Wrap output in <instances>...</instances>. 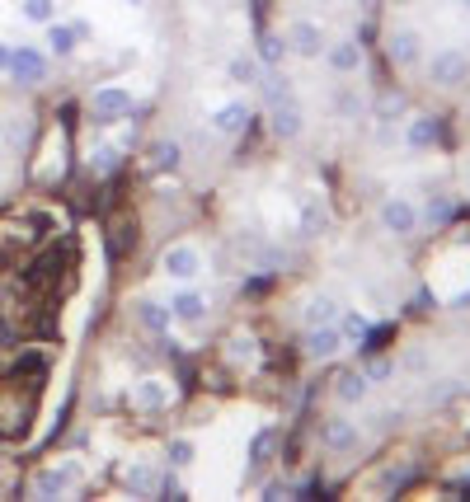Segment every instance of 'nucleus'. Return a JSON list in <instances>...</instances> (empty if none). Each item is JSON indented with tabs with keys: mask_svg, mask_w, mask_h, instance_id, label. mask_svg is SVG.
Returning a JSON list of instances; mask_svg holds the SVG:
<instances>
[{
	"mask_svg": "<svg viewBox=\"0 0 470 502\" xmlns=\"http://www.w3.org/2000/svg\"><path fill=\"white\" fill-rule=\"evenodd\" d=\"M132 404L165 408V404H170V385H165V380H136V385H132Z\"/></svg>",
	"mask_w": 470,
	"mask_h": 502,
	"instance_id": "nucleus-20",
	"label": "nucleus"
},
{
	"mask_svg": "<svg viewBox=\"0 0 470 502\" xmlns=\"http://www.w3.org/2000/svg\"><path fill=\"white\" fill-rule=\"evenodd\" d=\"M424 75L433 90H461L470 80V52L465 47H437L433 57H424Z\"/></svg>",
	"mask_w": 470,
	"mask_h": 502,
	"instance_id": "nucleus-1",
	"label": "nucleus"
},
{
	"mask_svg": "<svg viewBox=\"0 0 470 502\" xmlns=\"http://www.w3.org/2000/svg\"><path fill=\"white\" fill-rule=\"evenodd\" d=\"M193 441H170V465H193Z\"/></svg>",
	"mask_w": 470,
	"mask_h": 502,
	"instance_id": "nucleus-33",
	"label": "nucleus"
},
{
	"mask_svg": "<svg viewBox=\"0 0 470 502\" xmlns=\"http://www.w3.org/2000/svg\"><path fill=\"white\" fill-rule=\"evenodd\" d=\"M47 47H34V43H19L15 52H10V75L19 80L24 90H34V85H43L47 80Z\"/></svg>",
	"mask_w": 470,
	"mask_h": 502,
	"instance_id": "nucleus-5",
	"label": "nucleus"
},
{
	"mask_svg": "<svg viewBox=\"0 0 470 502\" xmlns=\"http://www.w3.org/2000/svg\"><path fill=\"white\" fill-rule=\"evenodd\" d=\"M424 216H428V221H437V226H447V221H456V202H452V198H442V192H437V198H428Z\"/></svg>",
	"mask_w": 470,
	"mask_h": 502,
	"instance_id": "nucleus-26",
	"label": "nucleus"
},
{
	"mask_svg": "<svg viewBox=\"0 0 470 502\" xmlns=\"http://www.w3.org/2000/svg\"><path fill=\"white\" fill-rule=\"evenodd\" d=\"M19 19H24V24H38V29H43V24L57 19V0H19Z\"/></svg>",
	"mask_w": 470,
	"mask_h": 502,
	"instance_id": "nucleus-24",
	"label": "nucleus"
},
{
	"mask_svg": "<svg viewBox=\"0 0 470 502\" xmlns=\"http://www.w3.org/2000/svg\"><path fill=\"white\" fill-rule=\"evenodd\" d=\"M381 118H405V99H385L381 103Z\"/></svg>",
	"mask_w": 470,
	"mask_h": 502,
	"instance_id": "nucleus-35",
	"label": "nucleus"
},
{
	"mask_svg": "<svg viewBox=\"0 0 470 502\" xmlns=\"http://www.w3.org/2000/svg\"><path fill=\"white\" fill-rule=\"evenodd\" d=\"M306 352L311 357H339L344 352V333H339V324H311L306 329Z\"/></svg>",
	"mask_w": 470,
	"mask_h": 502,
	"instance_id": "nucleus-12",
	"label": "nucleus"
},
{
	"mask_svg": "<svg viewBox=\"0 0 470 502\" xmlns=\"http://www.w3.org/2000/svg\"><path fill=\"white\" fill-rule=\"evenodd\" d=\"M127 488H132L136 497H146V493H155V488H151V469H146L142 460H136V465H127Z\"/></svg>",
	"mask_w": 470,
	"mask_h": 502,
	"instance_id": "nucleus-27",
	"label": "nucleus"
},
{
	"mask_svg": "<svg viewBox=\"0 0 470 502\" xmlns=\"http://www.w3.org/2000/svg\"><path fill=\"white\" fill-rule=\"evenodd\" d=\"M179 160H184L179 142H155V164H160V170H179Z\"/></svg>",
	"mask_w": 470,
	"mask_h": 502,
	"instance_id": "nucleus-29",
	"label": "nucleus"
},
{
	"mask_svg": "<svg viewBox=\"0 0 470 502\" xmlns=\"http://www.w3.org/2000/svg\"><path fill=\"white\" fill-rule=\"evenodd\" d=\"M385 57H391L395 66H424V57H428V47H424V34L414 29V24H395L391 34H385Z\"/></svg>",
	"mask_w": 470,
	"mask_h": 502,
	"instance_id": "nucleus-3",
	"label": "nucleus"
},
{
	"mask_svg": "<svg viewBox=\"0 0 470 502\" xmlns=\"http://www.w3.org/2000/svg\"><path fill=\"white\" fill-rule=\"evenodd\" d=\"M437 142V118H414L409 127H405V146H414V151H428Z\"/></svg>",
	"mask_w": 470,
	"mask_h": 502,
	"instance_id": "nucleus-23",
	"label": "nucleus"
},
{
	"mask_svg": "<svg viewBox=\"0 0 470 502\" xmlns=\"http://www.w3.org/2000/svg\"><path fill=\"white\" fill-rule=\"evenodd\" d=\"M325 446H329V451H353L357 428L348 423V418H329V423H325Z\"/></svg>",
	"mask_w": 470,
	"mask_h": 502,
	"instance_id": "nucleus-22",
	"label": "nucleus"
},
{
	"mask_svg": "<svg viewBox=\"0 0 470 502\" xmlns=\"http://www.w3.org/2000/svg\"><path fill=\"white\" fill-rule=\"evenodd\" d=\"M15 367H19L24 376H43V371H47V352L29 348V352H19V361H15Z\"/></svg>",
	"mask_w": 470,
	"mask_h": 502,
	"instance_id": "nucleus-30",
	"label": "nucleus"
},
{
	"mask_svg": "<svg viewBox=\"0 0 470 502\" xmlns=\"http://www.w3.org/2000/svg\"><path fill=\"white\" fill-rule=\"evenodd\" d=\"M165 277H175V282H193V277L203 272V259H198V249H188V244H175L170 254H165Z\"/></svg>",
	"mask_w": 470,
	"mask_h": 502,
	"instance_id": "nucleus-10",
	"label": "nucleus"
},
{
	"mask_svg": "<svg viewBox=\"0 0 470 502\" xmlns=\"http://www.w3.org/2000/svg\"><path fill=\"white\" fill-rule=\"evenodd\" d=\"M118 164H123V151H118V146L95 142V151H90V170H95V174H118Z\"/></svg>",
	"mask_w": 470,
	"mask_h": 502,
	"instance_id": "nucleus-25",
	"label": "nucleus"
},
{
	"mask_svg": "<svg viewBox=\"0 0 470 502\" xmlns=\"http://www.w3.org/2000/svg\"><path fill=\"white\" fill-rule=\"evenodd\" d=\"M405 361H409L414 371H419V367H424V348H409V352H405Z\"/></svg>",
	"mask_w": 470,
	"mask_h": 502,
	"instance_id": "nucleus-37",
	"label": "nucleus"
},
{
	"mask_svg": "<svg viewBox=\"0 0 470 502\" xmlns=\"http://www.w3.org/2000/svg\"><path fill=\"white\" fill-rule=\"evenodd\" d=\"M132 113V90L127 85H99L90 94V123L95 127H108V123H118Z\"/></svg>",
	"mask_w": 470,
	"mask_h": 502,
	"instance_id": "nucleus-4",
	"label": "nucleus"
},
{
	"mask_svg": "<svg viewBox=\"0 0 470 502\" xmlns=\"http://www.w3.org/2000/svg\"><path fill=\"white\" fill-rule=\"evenodd\" d=\"M268 127H273L278 142H296V136L306 132V113L296 108V99H283V103L268 108Z\"/></svg>",
	"mask_w": 470,
	"mask_h": 502,
	"instance_id": "nucleus-7",
	"label": "nucleus"
},
{
	"mask_svg": "<svg viewBox=\"0 0 470 502\" xmlns=\"http://www.w3.org/2000/svg\"><path fill=\"white\" fill-rule=\"evenodd\" d=\"M335 324H339V333H344V343H367V339H372V329H376L367 315H357V310H339Z\"/></svg>",
	"mask_w": 470,
	"mask_h": 502,
	"instance_id": "nucleus-21",
	"label": "nucleus"
},
{
	"mask_svg": "<svg viewBox=\"0 0 470 502\" xmlns=\"http://www.w3.org/2000/svg\"><path fill=\"white\" fill-rule=\"evenodd\" d=\"M268 282H273V277H250V282H245V287H250V296H259Z\"/></svg>",
	"mask_w": 470,
	"mask_h": 502,
	"instance_id": "nucleus-38",
	"label": "nucleus"
},
{
	"mask_svg": "<svg viewBox=\"0 0 470 502\" xmlns=\"http://www.w3.org/2000/svg\"><path fill=\"white\" fill-rule=\"evenodd\" d=\"M465 188H470V170H465Z\"/></svg>",
	"mask_w": 470,
	"mask_h": 502,
	"instance_id": "nucleus-40",
	"label": "nucleus"
},
{
	"mask_svg": "<svg viewBox=\"0 0 470 502\" xmlns=\"http://www.w3.org/2000/svg\"><path fill=\"white\" fill-rule=\"evenodd\" d=\"M335 103H339V113H344V118H357V113H363V94H357V90H339Z\"/></svg>",
	"mask_w": 470,
	"mask_h": 502,
	"instance_id": "nucleus-32",
	"label": "nucleus"
},
{
	"mask_svg": "<svg viewBox=\"0 0 470 502\" xmlns=\"http://www.w3.org/2000/svg\"><path fill=\"white\" fill-rule=\"evenodd\" d=\"M325 66L335 75H357V71H363V43H357V38H335L325 47Z\"/></svg>",
	"mask_w": 470,
	"mask_h": 502,
	"instance_id": "nucleus-8",
	"label": "nucleus"
},
{
	"mask_svg": "<svg viewBox=\"0 0 470 502\" xmlns=\"http://www.w3.org/2000/svg\"><path fill=\"white\" fill-rule=\"evenodd\" d=\"M10 52H15V47H5V43H0V71H10Z\"/></svg>",
	"mask_w": 470,
	"mask_h": 502,
	"instance_id": "nucleus-39",
	"label": "nucleus"
},
{
	"mask_svg": "<svg viewBox=\"0 0 470 502\" xmlns=\"http://www.w3.org/2000/svg\"><path fill=\"white\" fill-rule=\"evenodd\" d=\"M339 320V300L329 296V291H311L306 296V305H301V324H335Z\"/></svg>",
	"mask_w": 470,
	"mask_h": 502,
	"instance_id": "nucleus-14",
	"label": "nucleus"
},
{
	"mask_svg": "<svg viewBox=\"0 0 470 502\" xmlns=\"http://www.w3.org/2000/svg\"><path fill=\"white\" fill-rule=\"evenodd\" d=\"M367 389H372V380H367L363 371H357V367H344L339 380H335V399H339V404H363Z\"/></svg>",
	"mask_w": 470,
	"mask_h": 502,
	"instance_id": "nucleus-15",
	"label": "nucleus"
},
{
	"mask_svg": "<svg viewBox=\"0 0 470 502\" xmlns=\"http://www.w3.org/2000/svg\"><path fill=\"white\" fill-rule=\"evenodd\" d=\"M250 118H255V108L245 103V99H231V103H221L216 113H212V127L221 136H240L245 127H250Z\"/></svg>",
	"mask_w": 470,
	"mask_h": 502,
	"instance_id": "nucleus-11",
	"label": "nucleus"
},
{
	"mask_svg": "<svg viewBox=\"0 0 470 502\" xmlns=\"http://www.w3.org/2000/svg\"><path fill=\"white\" fill-rule=\"evenodd\" d=\"M381 231L395 235V240H409L414 231H419V207H414L409 198H385L381 202Z\"/></svg>",
	"mask_w": 470,
	"mask_h": 502,
	"instance_id": "nucleus-6",
	"label": "nucleus"
},
{
	"mask_svg": "<svg viewBox=\"0 0 470 502\" xmlns=\"http://www.w3.org/2000/svg\"><path fill=\"white\" fill-rule=\"evenodd\" d=\"M287 52H296V57H306V62H315V57H325V47H329V34H325V24L320 19H311V15H296L292 24H287Z\"/></svg>",
	"mask_w": 470,
	"mask_h": 502,
	"instance_id": "nucleus-2",
	"label": "nucleus"
},
{
	"mask_svg": "<svg viewBox=\"0 0 470 502\" xmlns=\"http://www.w3.org/2000/svg\"><path fill=\"white\" fill-rule=\"evenodd\" d=\"M226 75H231V85H245V90H259V75H264V66H259V57L255 52H231V62H226Z\"/></svg>",
	"mask_w": 470,
	"mask_h": 502,
	"instance_id": "nucleus-13",
	"label": "nucleus"
},
{
	"mask_svg": "<svg viewBox=\"0 0 470 502\" xmlns=\"http://www.w3.org/2000/svg\"><path fill=\"white\" fill-rule=\"evenodd\" d=\"M325 226V207L315 202V198H306V202H301V231H306V235H315Z\"/></svg>",
	"mask_w": 470,
	"mask_h": 502,
	"instance_id": "nucleus-28",
	"label": "nucleus"
},
{
	"mask_svg": "<svg viewBox=\"0 0 470 502\" xmlns=\"http://www.w3.org/2000/svg\"><path fill=\"white\" fill-rule=\"evenodd\" d=\"M136 320H142L151 333H170L175 315H170V305L165 300H136Z\"/></svg>",
	"mask_w": 470,
	"mask_h": 502,
	"instance_id": "nucleus-19",
	"label": "nucleus"
},
{
	"mask_svg": "<svg viewBox=\"0 0 470 502\" xmlns=\"http://www.w3.org/2000/svg\"><path fill=\"white\" fill-rule=\"evenodd\" d=\"M155 493H160V497H184V488L175 484V474H165V484H160Z\"/></svg>",
	"mask_w": 470,
	"mask_h": 502,
	"instance_id": "nucleus-36",
	"label": "nucleus"
},
{
	"mask_svg": "<svg viewBox=\"0 0 470 502\" xmlns=\"http://www.w3.org/2000/svg\"><path fill=\"white\" fill-rule=\"evenodd\" d=\"M43 38H47V52H52V57H75V52H80V43H75V34H71L66 19L43 24Z\"/></svg>",
	"mask_w": 470,
	"mask_h": 502,
	"instance_id": "nucleus-16",
	"label": "nucleus"
},
{
	"mask_svg": "<svg viewBox=\"0 0 470 502\" xmlns=\"http://www.w3.org/2000/svg\"><path fill=\"white\" fill-rule=\"evenodd\" d=\"M165 305H170V315H175V320H184V324L207 320V296H203V291H193V287L170 291V296H165Z\"/></svg>",
	"mask_w": 470,
	"mask_h": 502,
	"instance_id": "nucleus-9",
	"label": "nucleus"
},
{
	"mask_svg": "<svg viewBox=\"0 0 470 502\" xmlns=\"http://www.w3.org/2000/svg\"><path fill=\"white\" fill-rule=\"evenodd\" d=\"M363 376H367L372 385H385V380H391V376H395V361H391V357H372Z\"/></svg>",
	"mask_w": 470,
	"mask_h": 502,
	"instance_id": "nucleus-31",
	"label": "nucleus"
},
{
	"mask_svg": "<svg viewBox=\"0 0 470 502\" xmlns=\"http://www.w3.org/2000/svg\"><path fill=\"white\" fill-rule=\"evenodd\" d=\"M75 474H80V460H66V465H57V469H47L43 479H38V488H34V493H38V497H57V493L75 479Z\"/></svg>",
	"mask_w": 470,
	"mask_h": 502,
	"instance_id": "nucleus-18",
	"label": "nucleus"
},
{
	"mask_svg": "<svg viewBox=\"0 0 470 502\" xmlns=\"http://www.w3.org/2000/svg\"><path fill=\"white\" fill-rule=\"evenodd\" d=\"M456 389H461L456 380H442V385H433V395H428V399H433V404H442V399H452Z\"/></svg>",
	"mask_w": 470,
	"mask_h": 502,
	"instance_id": "nucleus-34",
	"label": "nucleus"
},
{
	"mask_svg": "<svg viewBox=\"0 0 470 502\" xmlns=\"http://www.w3.org/2000/svg\"><path fill=\"white\" fill-rule=\"evenodd\" d=\"M255 57H259V66H264V71H278V66L292 57V52H287V38H283V34H273V29H264V34H259V52H255Z\"/></svg>",
	"mask_w": 470,
	"mask_h": 502,
	"instance_id": "nucleus-17",
	"label": "nucleus"
}]
</instances>
